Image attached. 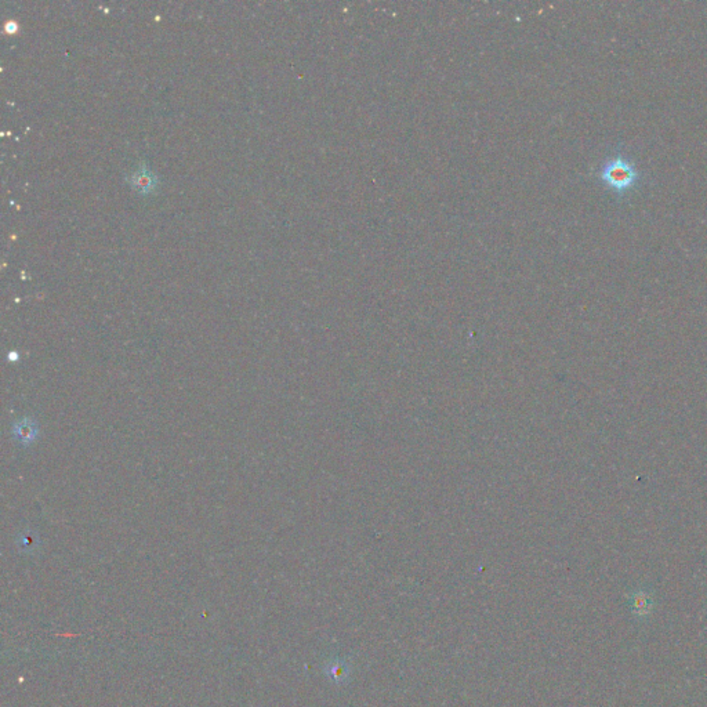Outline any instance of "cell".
Returning <instances> with one entry per match:
<instances>
[{"label": "cell", "mask_w": 707, "mask_h": 707, "mask_svg": "<svg viewBox=\"0 0 707 707\" xmlns=\"http://www.w3.org/2000/svg\"><path fill=\"white\" fill-rule=\"evenodd\" d=\"M598 177L607 188L619 197L627 194L641 180L640 170L634 162L620 154L609 158L602 163Z\"/></svg>", "instance_id": "1"}, {"label": "cell", "mask_w": 707, "mask_h": 707, "mask_svg": "<svg viewBox=\"0 0 707 707\" xmlns=\"http://www.w3.org/2000/svg\"><path fill=\"white\" fill-rule=\"evenodd\" d=\"M154 180H155V176L144 166H141L134 174H133V184L137 187L136 190H140L143 193H147L150 190H152L151 187H154Z\"/></svg>", "instance_id": "2"}]
</instances>
